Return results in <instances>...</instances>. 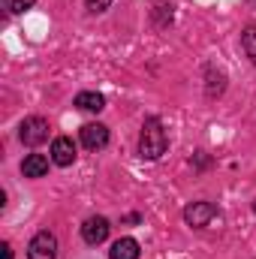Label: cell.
I'll return each instance as SVG.
<instances>
[{"instance_id": "obj_6", "label": "cell", "mask_w": 256, "mask_h": 259, "mask_svg": "<svg viewBox=\"0 0 256 259\" xmlns=\"http://www.w3.org/2000/svg\"><path fill=\"white\" fill-rule=\"evenodd\" d=\"M81 145H84L88 151L106 148V145H109V127H103V124H84V127H81Z\"/></svg>"}, {"instance_id": "obj_14", "label": "cell", "mask_w": 256, "mask_h": 259, "mask_svg": "<svg viewBox=\"0 0 256 259\" xmlns=\"http://www.w3.org/2000/svg\"><path fill=\"white\" fill-rule=\"evenodd\" d=\"M0 259H12V247H9V244H6V241H3V244H0Z\"/></svg>"}, {"instance_id": "obj_12", "label": "cell", "mask_w": 256, "mask_h": 259, "mask_svg": "<svg viewBox=\"0 0 256 259\" xmlns=\"http://www.w3.org/2000/svg\"><path fill=\"white\" fill-rule=\"evenodd\" d=\"M84 3H88L91 12H106V9L112 6V0H84Z\"/></svg>"}, {"instance_id": "obj_1", "label": "cell", "mask_w": 256, "mask_h": 259, "mask_svg": "<svg viewBox=\"0 0 256 259\" xmlns=\"http://www.w3.org/2000/svg\"><path fill=\"white\" fill-rule=\"evenodd\" d=\"M166 148H169V136H166L163 124L157 118H148L142 124V133H139V154H142V160H160L166 154Z\"/></svg>"}, {"instance_id": "obj_4", "label": "cell", "mask_w": 256, "mask_h": 259, "mask_svg": "<svg viewBox=\"0 0 256 259\" xmlns=\"http://www.w3.org/2000/svg\"><path fill=\"white\" fill-rule=\"evenodd\" d=\"M214 217H217V205H214V202H193V205L184 208V223L193 226V229L208 226Z\"/></svg>"}, {"instance_id": "obj_5", "label": "cell", "mask_w": 256, "mask_h": 259, "mask_svg": "<svg viewBox=\"0 0 256 259\" xmlns=\"http://www.w3.org/2000/svg\"><path fill=\"white\" fill-rule=\"evenodd\" d=\"M109 220L106 217H88L84 220V226H81V238L88 241V244H103L106 238H109Z\"/></svg>"}, {"instance_id": "obj_15", "label": "cell", "mask_w": 256, "mask_h": 259, "mask_svg": "<svg viewBox=\"0 0 256 259\" xmlns=\"http://www.w3.org/2000/svg\"><path fill=\"white\" fill-rule=\"evenodd\" d=\"M253 211H256V202H253Z\"/></svg>"}, {"instance_id": "obj_10", "label": "cell", "mask_w": 256, "mask_h": 259, "mask_svg": "<svg viewBox=\"0 0 256 259\" xmlns=\"http://www.w3.org/2000/svg\"><path fill=\"white\" fill-rule=\"evenodd\" d=\"M75 106L84 109V112H103V109H106V97L97 94V91H81V94L75 97Z\"/></svg>"}, {"instance_id": "obj_8", "label": "cell", "mask_w": 256, "mask_h": 259, "mask_svg": "<svg viewBox=\"0 0 256 259\" xmlns=\"http://www.w3.org/2000/svg\"><path fill=\"white\" fill-rule=\"evenodd\" d=\"M21 172H24V178H42L49 172V160L42 154H27L21 163Z\"/></svg>"}, {"instance_id": "obj_3", "label": "cell", "mask_w": 256, "mask_h": 259, "mask_svg": "<svg viewBox=\"0 0 256 259\" xmlns=\"http://www.w3.org/2000/svg\"><path fill=\"white\" fill-rule=\"evenodd\" d=\"M27 259H58V238L49 229L36 232L27 244Z\"/></svg>"}, {"instance_id": "obj_2", "label": "cell", "mask_w": 256, "mask_h": 259, "mask_svg": "<svg viewBox=\"0 0 256 259\" xmlns=\"http://www.w3.org/2000/svg\"><path fill=\"white\" fill-rule=\"evenodd\" d=\"M18 139L27 145V148H36V145H42L46 139H49V121L46 118H24L21 121V127H18Z\"/></svg>"}, {"instance_id": "obj_7", "label": "cell", "mask_w": 256, "mask_h": 259, "mask_svg": "<svg viewBox=\"0 0 256 259\" xmlns=\"http://www.w3.org/2000/svg\"><path fill=\"white\" fill-rule=\"evenodd\" d=\"M52 163L55 166H72L75 163V145H72V139L58 136L52 142Z\"/></svg>"}, {"instance_id": "obj_9", "label": "cell", "mask_w": 256, "mask_h": 259, "mask_svg": "<svg viewBox=\"0 0 256 259\" xmlns=\"http://www.w3.org/2000/svg\"><path fill=\"white\" fill-rule=\"evenodd\" d=\"M109 259H139V241L136 238H118L109 250Z\"/></svg>"}, {"instance_id": "obj_13", "label": "cell", "mask_w": 256, "mask_h": 259, "mask_svg": "<svg viewBox=\"0 0 256 259\" xmlns=\"http://www.w3.org/2000/svg\"><path fill=\"white\" fill-rule=\"evenodd\" d=\"M36 0H12L9 6H12V12H24V9H30Z\"/></svg>"}, {"instance_id": "obj_11", "label": "cell", "mask_w": 256, "mask_h": 259, "mask_svg": "<svg viewBox=\"0 0 256 259\" xmlns=\"http://www.w3.org/2000/svg\"><path fill=\"white\" fill-rule=\"evenodd\" d=\"M241 46H244V52H247V58L256 64V27H247L244 33H241Z\"/></svg>"}]
</instances>
